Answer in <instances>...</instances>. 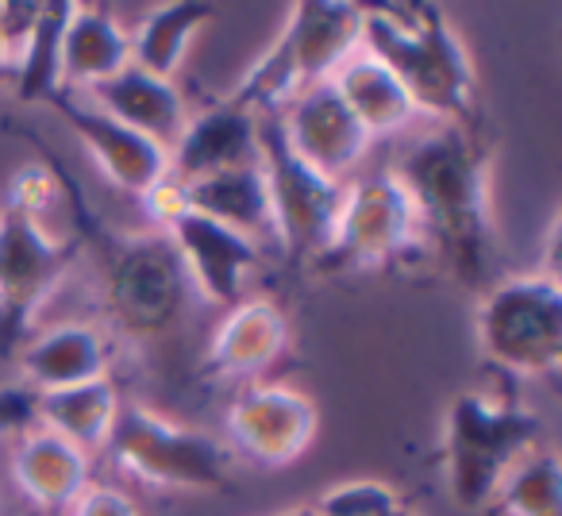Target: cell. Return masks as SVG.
<instances>
[{
	"instance_id": "6da1fadb",
	"label": "cell",
	"mask_w": 562,
	"mask_h": 516,
	"mask_svg": "<svg viewBox=\"0 0 562 516\" xmlns=\"http://www.w3.org/2000/svg\"><path fill=\"white\" fill-rule=\"evenodd\" d=\"M393 178L408 193L420 239L443 255L462 285L490 282L497 232L490 201V147L474 120L431 124L405 147Z\"/></svg>"
},
{
	"instance_id": "7a4b0ae2",
	"label": "cell",
	"mask_w": 562,
	"mask_h": 516,
	"mask_svg": "<svg viewBox=\"0 0 562 516\" xmlns=\"http://www.w3.org/2000/svg\"><path fill=\"white\" fill-rule=\"evenodd\" d=\"M66 216L81 250H93L101 270V305L109 324L135 344H162L189 321L196 293L166 232H112L89 209L74 173H66Z\"/></svg>"
},
{
	"instance_id": "3957f363",
	"label": "cell",
	"mask_w": 562,
	"mask_h": 516,
	"mask_svg": "<svg viewBox=\"0 0 562 516\" xmlns=\"http://www.w3.org/2000/svg\"><path fill=\"white\" fill-rule=\"evenodd\" d=\"M362 51L390 66L393 78L405 86L416 116H431L436 124L474 116V63L443 9L362 4Z\"/></svg>"
},
{
	"instance_id": "277c9868",
	"label": "cell",
	"mask_w": 562,
	"mask_h": 516,
	"mask_svg": "<svg viewBox=\"0 0 562 516\" xmlns=\"http://www.w3.org/2000/svg\"><path fill=\"white\" fill-rule=\"evenodd\" d=\"M362 47V4L301 0L293 4L278 40L243 74L227 101L255 116H273L305 89L331 81V74Z\"/></svg>"
},
{
	"instance_id": "5b68a950",
	"label": "cell",
	"mask_w": 562,
	"mask_h": 516,
	"mask_svg": "<svg viewBox=\"0 0 562 516\" xmlns=\"http://www.w3.org/2000/svg\"><path fill=\"white\" fill-rule=\"evenodd\" d=\"M536 447H543L539 413L516 397L459 393L443 420V474L451 501L467 513H490L501 478Z\"/></svg>"
},
{
	"instance_id": "8992f818",
	"label": "cell",
	"mask_w": 562,
	"mask_h": 516,
	"mask_svg": "<svg viewBox=\"0 0 562 516\" xmlns=\"http://www.w3.org/2000/svg\"><path fill=\"white\" fill-rule=\"evenodd\" d=\"M485 362L520 382H543L562 367V290L551 270L501 278L477 305Z\"/></svg>"
},
{
	"instance_id": "52a82bcc",
	"label": "cell",
	"mask_w": 562,
	"mask_h": 516,
	"mask_svg": "<svg viewBox=\"0 0 562 516\" xmlns=\"http://www.w3.org/2000/svg\"><path fill=\"white\" fill-rule=\"evenodd\" d=\"M127 478L155 490L220 493L232 485V447L212 431L166 420L147 405H120L104 444Z\"/></svg>"
},
{
	"instance_id": "ba28073f",
	"label": "cell",
	"mask_w": 562,
	"mask_h": 516,
	"mask_svg": "<svg viewBox=\"0 0 562 516\" xmlns=\"http://www.w3.org/2000/svg\"><path fill=\"white\" fill-rule=\"evenodd\" d=\"M78 235H55L16 209H0V355L32 339L40 309L78 267Z\"/></svg>"
},
{
	"instance_id": "9c48e42d",
	"label": "cell",
	"mask_w": 562,
	"mask_h": 516,
	"mask_svg": "<svg viewBox=\"0 0 562 516\" xmlns=\"http://www.w3.org/2000/svg\"><path fill=\"white\" fill-rule=\"evenodd\" d=\"M258 170L270 197L278 247L290 250L293 262H316L336 235L344 212V186L324 178L285 143L278 116H258Z\"/></svg>"
},
{
	"instance_id": "30bf717a",
	"label": "cell",
	"mask_w": 562,
	"mask_h": 516,
	"mask_svg": "<svg viewBox=\"0 0 562 516\" xmlns=\"http://www.w3.org/2000/svg\"><path fill=\"white\" fill-rule=\"evenodd\" d=\"M420 224L408 204V193L393 170L362 173L344 186V212L328 250L313 267L324 274H355V270H382L420 247Z\"/></svg>"
},
{
	"instance_id": "8fae6325",
	"label": "cell",
	"mask_w": 562,
	"mask_h": 516,
	"mask_svg": "<svg viewBox=\"0 0 562 516\" xmlns=\"http://www.w3.org/2000/svg\"><path fill=\"white\" fill-rule=\"evenodd\" d=\"M321 413L290 385H247L227 405V439L258 467H290L313 447Z\"/></svg>"
},
{
	"instance_id": "7c38bea8",
	"label": "cell",
	"mask_w": 562,
	"mask_h": 516,
	"mask_svg": "<svg viewBox=\"0 0 562 516\" xmlns=\"http://www.w3.org/2000/svg\"><path fill=\"white\" fill-rule=\"evenodd\" d=\"M285 132V143L305 158L313 170H321L324 178L344 186L355 173V166L367 158L370 135L359 120L351 116V109L344 104V97L331 89V81L297 93L281 112H273Z\"/></svg>"
},
{
	"instance_id": "4fadbf2b",
	"label": "cell",
	"mask_w": 562,
	"mask_h": 516,
	"mask_svg": "<svg viewBox=\"0 0 562 516\" xmlns=\"http://www.w3.org/2000/svg\"><path fill=\"white\" fill-rule=\"evenodd\" d=\"M166 235H170L173 250H178L196 301L227 309L239 305L250 274L262 262V247L258 243L216 224V220L201 216V212H186Z\"/></svg>"
},
{
	"instance_id": "5bb4252c",
	"label": "cell",
	"mask_w": 562,
	"mask_h": 516,
	"mask_svg": "<svg viewBox=\"0 0 562 516\" xmlns=\"http://www.w3.org/2000/svg\"><path fill=\"white\" fill-rule=\"evenodd\" d=\"M50 109L74 127V135L81 139V147L93 155L97 170L104 173V181L132 197H143L166 170H170V155L158 143L143 139L139 132L116 124L112 116H104L101 109L86 101L81 93H63L50 101Z\"/></svg>"
},
{
	"instance_id": "9a60e30c",
	"label": "cell",
	"mask_w": 562,
	"mask_h": 516,
	"mask_svg": "<svg viewBox=\"0 0 562 516\" xmlns=\"http://www.w3.org/2000/svg\"><path fill=\"white\" fill-rule=\"evenodd\" d=\"M258 162V116L224 97L220 104L189 116L181 139L170 147V173L178 181H201L212 173Z\"/></svg>"
},
{
	"instance_id": "2e32d148",
	"label": "cell",
	"mask_w": 562,
	"mask_h": 516,
	"mask_svg": "<svg viewBox=\"0 0 562 516\" xmlns=\"http://www.w3.org/2000/svg\"><path fill=\"white\" fill-rule=\"evenodd\" d=\"M86 97L93 109H101L104 116H112L116 124L139 132L143 139L158 143V147L170 155V147L181 139L189 124L186 97L173 81H162L155 74L139 70L135 63H127L120 74H112L109 81L93 86Z\"/></svg>"
},
{
	"instance_id": "e0dca14e",
	"label": "cell",
	"mask_w": 562,
	"mask_h": 516,
	"mask_svg": "<svg viewBox=\"0 0 562 516\" xmlns=\"http://www.w3.org/2000/svg\"><path fill=\"white\" fill-rule=\"evenodd\" d=\"M290 321L270 298H243L224 313L209 339V370L216 378L247 382L285 355Z\"/></svg>"
},
{
	"instance_id": "ac0fdd59",
	"label": "cell",
	"mask_w": 562,
	"mask_h": 516,
	"mask_svg": "<svg viewBox=\"0 0 562 516\" xmlns=\"http://www.w3.org/2000/svg\"><path fill=\"white\" fill-rule=\"evenodd\" d=\"M24 382L32 393L74 390V385L109 378V339L93 324L66 321L32 336L16 351Z\"/></svg>"
},
{
	"instance_id": "d6986e66",
	"label": "cell",
	"mask_w": 562,
	"mask_h": 516,
	"mask_svg": "<svg viewBox=\"0 0 562 516\" xmlns=\"http://www.w3.org/2000/svg\"><path fill=\"white\" fill-rule=\"evenodd\" d=\"M12 482L35 513H66L89 490V455L35 424L12 451Z\"/></svg>"
},
{
	"instance_id": "ffe728a7",
	"label": "cell",
	"mask_w": 562,
	"mask_h": 516,
	"mask_svg": "<svg viewBox=\"0 0 562 516\" xmlns=\"http://www.w3.org/2000/svg\"><path fill=\"white\" fill-rule=\"evenodd\" d=\"M132 63V32L97 4H74L63 35V89L89 93Z\"/></svg>"
},
{
	"instance_id": "44dd1931",
	"label": "cell",
	"mask_w": 562,
	"mask_h": 516,
	"mask_svg": "<svg viewBox=\"0 0 562 516\" xmlns=\"http://www.w3.org/2000/svg\"><path fill=\"white\" fill-rule=\"evenodd\" d=\"M186 189H189V212H201V216L247 235L258 247H278V227H273L270 197H266V181L258 162L189 181Z\"/></svg>"
},
{
	"instance_id": "7402d4cb",
	"label": "cell",
	"mask_w": 562,
	"mask_h": 516,
	"mask_svg": "<svg viewBox=\"0 0 562 516\" xmlns=\"http://www.w3.org/2000/svg\"><path fill=\"white\" fill-rule=\"evenodd\" d=\"M331 89L344 97L351 116L367 127L370 139H385V135L405 132L416 120V109L408 101L405 86L393 78L385 63H378L367 51H355L336 74H331Z\"/></svg>"
},
{
	"instance_id": "603a6c76",
	"label": "cell",
	"mask_w": 562,
	"mask_h": 516,
	"mask_svg": "<svg viewBox=\"0 0 562 516\" xmlns=\"http://www.w3.org/2000/svg\"><path fill=\"white\" fill-rule=\"evenodd\" d=\"M116 413L120 393L112 385V378H97V382L74 385V390L35 393V424L63 436L66 444H74L86 455L97 451V447L104 451Z\"/></svg>"
},
{
	"instance_id": "cb8c5ba5",
	"label": "cell",
	"mask_w": 562,
	"mask_h": 516,
	"mask_svg": "<svg viewBox=\"0 0 562 516\" xmlns=\"http://www.w3.org/2000/svg\"><path fill=\"white\" fill-rule=\"evenodd\" d=\"M220 16L216 4H201V0H173V4H158L139 20L132 32V63L139 70L155 74L162 81H173L186 63L189 43L196 40L204 24Z\"/></svg>"
},
{
	"instance_id": "d4e9b609",
	"label": "cell",
	"mask_w": 562,
	"mask_h": 516,
	"mask_svg": "<svg viewBox=\"0 0 562 516\" xmlns=\"http://www.w3.org/2000/svg\"><path fill=\"white\" fill-rule=\"evenodd\" d=\"M70 16L74 4H66V0L43 4L40 24H35L32 43L16 66V81H12V93L24 104H50L63 93V35Z\"/></svg>"
},
{
	"instance_id": "484cf974",
	"label": "cell",
	"mask_w": 562,
	"mask_h": 516,
	"mask_svg": "<svg viewBox=\"0 0 562 516\" xmlns=\"http://www.w3.org/2000/svg\"><path fill=\"white\" fill-rule=\"evenodd\" d=\"M490 513L501 516H562V470L551 447L528 451L490 501Z\"/></svg>"
},
{
	"instance_id": "4316f807",
	"label": "cell",
	"mask_w": 562,
	"mask_h": 516,
	"mask_svg": "<svg viewBox=\"0 0 562 516\" xmlns=\"http://www.w3.org/2000/svg\"><path fill=\"white\" fill-rule=\"evenodd\" d=\"M321 516H416L413 508L401 501V493L374 478H359V482H339L316 501Z\"/></svg>"
},
{
	"instance_id": "83f0119b",
	"label": "cell",
	"mask_w": 562,
	"mask_h": 516,
	"mask_svg": "<svg viewBox=\"0 0 562 516\" xmlns=\"http://www.w3.org/2000/svg\"><path fill=\"white\" fill-rule=\"evenodd\" d=\"M139 201H143V209H147L150 224H155L150 232H170V227L189 212V189H186V181H178L170 170H166Z\"/></svg>"
},
{
	"instance_id": "f1b7e54d",
	"label": "cell",
	"mask_w": 562,
	"mask_h": 516,
	"mask_svg": "<svg viewBox=\"0 0 562 516\" xmlns=\"http://www.w3.org/2000/svg\"><path fill=\"white\" fill-rule=\"evenodd\" d=\"M40 12L43 4H0V47H4V55H9L12 70L20 66V58H24L27 43H32L35 35V24H40Z\"/></svg>"
},
{
	"instance_id": "f546056e",
	"label": "cell",
	"mask_w": 562,
	"mask_h": 516,
	"mask_svg": "<svg viewBox=\"0 0 562 516\" xmlns=\"http://www.w3.org/2000/svg\"><path fill=\"white\" fill-rule=\"evenodd\" d=\"M66 513L70 516H139V508H135V501L127 497L124 490H116V485H89Z\"/></svg>"
},
{
	"instance_id": "4dcf8cb0",
	"label": "cell",
	"mask_w": 562,
	"mask_h": 516,
	"mask_svg": "<svg viewBox=\"0 0 562 516\" xmlns=\"http://www.w3.org/2000/svg\"><path fill=\"white\" fill-rule=\"evenodd\" d=\"M35 428V393L27 385H0V436H24Z\"/></svg>"
},
{
	"instance_id": "1f68e13d",
	"label": "cell",
	"mask_w": 562,
	"mask_h": 516,
	"mask_svg": "<svg viewBox=\"0 0 562 516\" xmlns=\"http://www.w3.org/2000/svg\"><path fill=\"white\" fill-rule=\"evenodd\" d=\"M12 81H16V70H12L9 55H4V47H0V89H4V86L12 89Z\"/></svg>"
},
{
	"instance_id": "d6a6232c",
	"label": "cell",
	"mask_w": 562,
	"mask_h": 516,
	"mask_svg": "<svg viewBox=\"0 0 562 516\" xmlns=\"http://www.w3.org/2000/svg\"><path fill=\"white\" fill-rule=\"evenodd\" d=\"M281 516H321V513H316V505H301V508H290V513H281Z\"/></svg>"
},
{
	"instance_id": "836d02e7",
	"label": "cell",
	"mask_w": 562,
	"mask_h": 516,
	"mask_svg": "<svg viewBox=\"0 0 562 516\" xmlns=\"http://www.w3.org/2000/svg\"><path fill=\"white\" fill-rule=\"evenodd\" d=\"M0 516H4V501H0Z\"/></svg>"
},
{
	"instance_id": "e575fe53",
	"label": "cell",
	"mask_w": 562,
	"mask_h": 516,
	"mask_svg": "<svg viewBox=\"0 0 562 516\" xmlns=\"http://www.w3.org/2000/svg\"><path fill=\"white\" fill-rule=\"evenodd\" d=\"M32 516H43V513H32Z\"/></svg>"
}]
</instances>
